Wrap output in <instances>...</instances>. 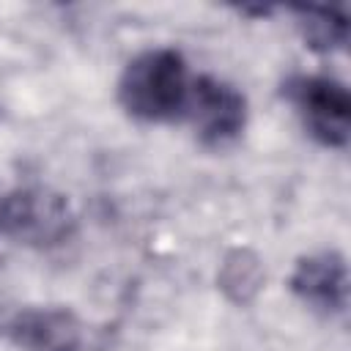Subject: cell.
I'll list each match as a JSON object with an SVG mask.
<instances>
[{
    "label": "cell",
    "instance_id": "obj_5",
    "mask_svg": "<svg viewBox=\"0 0 351 351\" xmlns=\"http://www.w3.org/2000/svg\"><path fill=\"white\" fill-rule=\"evenodd\" d=\"M293 293L324 315L343 313L348 304V271L337 252H315L296 263L291 274Z\"/></svg>",
    "mask_w": 351,
    "mask_h": 351
},
{
    "label": "cell",
    "instance_id": "obj_4",
    "mask_svg": "<svg viewBox=\"0 0 351 351\" xmlns=\"http://www.w3.org/2000/svg\"><path fill=\"white\" fill-rule=\"evenodd\" d=\"M184 118L195 126L203 145L225 148L241 134L247 123V101L230 82L200 74L192 77Z\"/></svg>",
    "mask_w": 351,
    "mask_h": 351
},
{
    "label": "cell",
    "instance_id": "obj_1",
    "mask_svg": "<svg viewBox=\"0 0 351 351\" xmlns=\"http://www.w3.org/2000/svg\"><path fill=\"white\" fill-rule=\"evenodd\" d=\"M192 88V74L186 60L176 49H148L126 63L118 99L132 118L159 123L184 118L186 99Z\"/></svg>",
    "mask_w": 351,
    "mask_h": 351
},
{
    "label": "cell",
    "instance_id": "obj_6",
    "mask_svg": "<svg viewBox=\"0 0 351 351\" xmlns=\"http://www.w3.org/2000/svg\"><path fill=\"white\" fill-rule=\"evenodd\" d=\"M8 337L22 351H77L80 324L69 310H25L8 324Z\"/></svg>",
    "mask_w": 351,
    "mask_h": 351
},
{
    "label": "cell",
    "instance_id": "obj_2",
    "mask_svg": "<svg viewBox=\"0 0 351 351\" xmlns=\"http://www.w3.org/2000/svg\"><path fill=\"white\" fill-rule=\"evenodd\" d=\"M285 96L310 137L343 148L351 134V99L343 82L324 74H299L285 82Z\"/></svg>",
    "mask_w": 351,
    "mask_h": 351
},
{
    "label": "cell",
    "instance_id": "obj_7",
    "mask_svg": "<svg viewBox=\"0 0 351 351\" xmlns=\"http://www.w3.org/2000/svg\"><path fill=\"white\" fill-rule=\"evenodd\" d=\"M299 30L313 49H335L343 47L348 38V16L343 8H324V5H302Z\"/></svg>",
    "mask_w": 351,
    "mask_h": 351
},
{
    "label": "cell",
    "instance_id": "obj_3",
    "mask_svg": "<svg viewBox=\"0 0 351 351\" xmlns=\"http://www.w3.org/2000/svg\"><path fill=\"white\" fill-rule=\"evenodd\" d=\"M69 203L47 189H16L0 200V230L33 247H52L71 236Z\"/></svg>",
    "mask_w": 351,
    "mask_h": 351
}]
</instances>
